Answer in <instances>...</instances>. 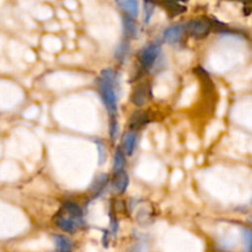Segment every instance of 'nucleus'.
Returning a JSON list of instances; mask_svg holds the SVG:
<instances>
[{
	"mask_svg": "<svg viewBox=\"0 0 252 252\" xmlns=\"http://www.w3.org/2000/svg\"><path fill=\"white\" fill-rule=\"evenodd\" d=\"M123 149H125L126 154L132 155L133 152H134L135 144H137V135L134 133H127V134L123 137Z\"/></svg>",
	"mask_w": 252,
	"mask_h": 252,
	"instance_id": "nucleus-12",
	"label": "nucleus"
},
{
	"mask_svg": "<svg viewBox=\"0 0 252 252\" xmlns=\"http://www.w3.org/2000/svg\"><path fill=\"white\" fill-rule=\"evenodd\" d=\"M144 12H145L144 21L148 24V22L150 21V19H152L153 14H154V6H153L152 4H149V2H147L144 6Z\"/></svg>",
	"mask_w": 252,
	"mask_h": 252,
	"instance_id": "nucleus-18",
	"label": "nucleus"
},
{
	"mask_svg": "<svg viewBox=\"0 0 252 252\" xmlns=\"http://www.w3.org/2000/svg\"><path fill=\"white\" fill-rule=\"evenodd\" d=\"M106 182H107V177L105 175H102V176L95 180V182L93 185V189H95L96 192H101L103 189V187L106 186Z\"/></svg>",
	"mask_w": 252,
	"mask_h": 252,
	"instance_id": "nucleus-17",
	"label": "nucleus"
},
{
	"mask_svg": "<svg viewBox=\"0 0 252 252\" xmlns=\"http://www.w3.org/2000/svg\"><path fill=\"white\" fill-rule=\"evenodd\" d=\"M117 4L120 5L121 9L125 10L129 16L135 17L138 16L139 12V5H138V0H116Z\"/></svg>",
	"mask_w": 252,
	"mask_h": 252,
	"instance_id": "nucleus-9",
	"label": "nucleus"
},
{
	"mask_svg": "<svg viewBox=\"0 0 252 252\" xmlns=\"http://www.w3.org/2000/svg\"><path fill=\"white\" fill-rule=\"evenodd\" d=\"M97 147H98V153H100V164H102V162L105 161V152H103L102 143L97 142Z\"/></svg>",
	"mask_w": 252,
	"mask_h": 252,
	"instance_id": "nucleus-19",
	"label": "nucleus"
},
{
	"mask_svg": "<svg viewBox=\"0 0 252 252\" xmlns=\"http://www.w3.org/2000/svg\"><path fill=\"white\" fill-rule=\"evenodd\" d=\"M52 252H66V251H59V250H57V251H52Z\"/></svg>",
	"mask_w": 252,
	"mask_h": 252,
	"instance_id": "nucleus-21",
	"label": "nucleus"
},
{
	"mask_svg": "<svg viewBox=\"0 0 252 252\" xmlns=\"http://www.w3.org/2000/svg\"><path fill=\"white\" fill-rule=\"evenodd\" d=\"M123 31L128 38H137L138 27L132 16H127L123 19Z\"/></svg>",
	"mask_w": 252,
	"mask_h": 252,
	"instance_id": "nucleus-10",
	"label": "nucleus"
},
{
	"mask_svg": "<svg viewBox=\"0 0 252 252\" xmlns=\"http://www.w3.org/2000/svg\"><path fill=\"white\" fill-rule=\"evenodd\" d=\"M149 116H148L147 112H135L130 117L129 128L132 130L142 129L143 127H145L149 123Z\"/></svg>",
	"mask_w": 252,
	"mask_h": 252,
	"instance_id": "nucleus-6",
	"label": "nucleus"
},
{
	"mask_svg": "<svg viewBox=\"0 0 252 252\" xmlns=\"http://www.w3.org/2000/svg\"><path fill=\"white\" fill-rule=\"evenodd\" d=\"M186 29L189 36L196 37V38H204L208 36L211 31V25L206 20H192L187 24Z\"/></svg>",
	"mask_w": 252,
	"mask_h": 252,
	"instance_id": "nucleus-3",
	"label": "nucleus"
},
{
	"mask_svg": "<svg viewBox=\"0 0 252 252\" xmlns=\"http://www.w3.org/2000/svg\"><path fill=\"white\" fill-rule=\"evenodd\" d=\"M54 241H56L57 248H58L59 251L70 252L71 248H73V245H71V241L63 235H56L54 236Z\"/></svg>",
	"mask_w": 252,
	"mask_h": 252,
	"instance_id": "nucleus-13",
	"label": "nucleus"
},
{
	"mask_svg": "<svg viewBox=\"0 0 252 252\" xmlns=\"http://www.w3.org/2000/svg\"><path fill=\"white\" fill-rule=\"evenodd\" d=\"M128 49H129V47H128V42L123 41L122 43L117 47V51H116V58H117L118 61L122 62L123 59L126 58V56H127Z\"/></svg>",
	"mask_w": 252,
	"mask_h": 252,
	"instance_id": "nucleus-15",
	"label": "nucleus"
},
{
	"mask_svg": "<svg viewBox=\"0 0 252 252\" xmlns=\"http://www.w3.org/2000/svg\"><path fill=\"white\" fill-rule=\"evenodd\" d=\"M128 184H129V179H128V175L125 170L115 172V176H113V187L117 189V192H120V193L126 192Z\"/></svg>",
	"mask_w": 252,
	"mask_h": 252,
	"instance_id": "nucleus-8",
	"label": "nucleus"
},
{
	"mask_svg": "<svg viewBox=\"0 0 252 252\" xmlns=\"http://www.w3.org/2000/svg\"><path fill=\"white\" fill-rule=\"evenodd\" d=\"M116 73L112 69H106L101 73L98 79V93L101 98L106 105V108L110 112V116H116L117 111V94L115 88Z\"/></svg>",
	"mask_w": 252,
	"mask_h": 252,
	"instance_id": "nucleus-1",
	"label": "nucleus"
},
{
	"mask_svg": "<svg viewBox=\"0 0 252 252\" xmlns=\"http://www.w3.org/2000/svg\"><path fill=\"white\" fill-rule=\"evenodd\" d=\"M125 165H126L125 153L122 152V149L118 148V149L116 150V154H115V165H113V170H115V172L121 171V170L125 169Z\"/></svg>",
	"mask_w": 252,
	"mask_h": 252,
	"instance_id": "nucleus-14",
	"label": "nucleus"
},
{
	"mask_svg": "<svg viewBox=\"0 0 252 252\" xmlns=\"http://www.w3.org/2000/svg\"><path fill=\"white\" fill-rule=\"evenodd\" d=\"M246 241H248V246H249V249H250V246H251V234H250V231H246Z\"/></svg>",
	"mask_w": 252,
	"mask_h": 252,
	"instance_id": "nucleus-20",
	"label": "nucleus"
},
{
	"mask_svg": "<svg viewBox=\"0 0 252 252\" xmlns=\"http://www.w3.org/2000/svg\"><path fill=\"white\" fill-rule=\"evenodd\" d=\"M150 97V89L147 84H140L133 90L132 102L135 106H143Z\"/></svg>",
	"mask_w": 252,
	"mask_h": 252,
	"instance_id": "nucleus-5",
	"label": "nucleus"
},
{
	"mask_svg": "<svg viewBox=\"0 0 252 252\" xmlns=\"http://www.w3.org/2000/svg\"><path fill=\"white\" fill-rule=\"evenodd\" d=\"M182 33H184V29L180 25H175V26H171L165 30L164 39L167 43L176 44L182 38Z\"/></svg>",
	"mask_w": 252,
	"mask_h": 252,
	"instance_id": "nucleus-7",
	"label": "nucleus"
},
{
	"mask_svg": "<svg viewBox=\"0 0 252 252\" xmlns=\"http://www.w3.org/2000/svg\"><path fill=\"white\" fill-rule=\"evenodd\" d=\"M118 133V126H117V120H116V116H111L110 117V137L111 139H116Z\"/></svg>",
	"mask_w": 252,
	"mask_h": 252,
	"instance_id": "nucleus-16",
	"label": "nucleus"
},
{
	"mask_svg": "<svg viewBox=\"0 0 252 252\" xmlns=\"http://www.w3.org/2000/svg\"><path fill=\"white\" fill-rule=\"evenodd\" d=\"M63 209L70 218L76 219V220H81V218H83V209H81L76 203H73V202H65V203L63 204Z\"/></svg>",
	"mask_w": 252,
	"mask_h": 252,
	"instance_id": "nucleus-11",
	"label": "nucleus"
},
{
	"mask_svg": "<svg viewBox=\"0 0 252 252\" xmlns=\"http://www.w3.org/2000/svg\"><path fill=\"white\" fill-rule=\"evenodd\" d=\"M160 52H161V44L159 42H152L148 46L140 51L139 53V63L143 69H150L154 63L157 62L158 57H159Z\"/></svg>",
	"mask_w": 252,
	"mask_h": 252,
	"instance_id": "nucleus-2",
	"label": "nucleus"
},
{
	"mask_svg": "<svg viewBox=\"0 0 252 252\" xmlns=\"http://www.w3.org/2000/svg\"><path fill=\"white\" fill-rule=\"evenodd\" d=\"M56 224L61 230L65 231V233H73L81 225V220H76V219H73L70 217L63 216V214L59 213L56 217Z\"/></svg>",
	"mask_w": 252,
	"mask_h": 252,
	"instance_id": "nucleus-4",
	"label": "nucleus"
}]
</instances>
